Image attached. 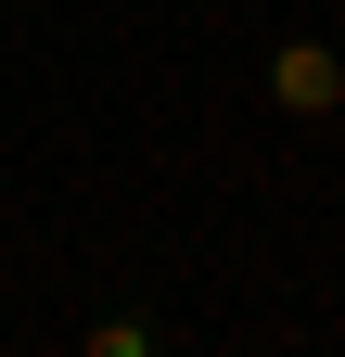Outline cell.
<instances>
[{
	"instance_id": "obj_1",
	"label": "cell",
	"mask_w": 345,
	"mask_h": 357,
	"mask_svg": "<svg viewBox=\"0 0 345 357\" xmlns=\"http://www.w3.org/2000/svg\"><path fill=\"white\" fill-rule=\"evenodd\" d=\"M269 102L294 115V128H345V38H320V26H294V38H269Z\"/></svg>"
},
{
	"instance_id": "obj_2",
	"label": "cell",
	"mask_w": 345,
	"mask_h": 357,
	"mask_svg": "<svg viewBox=\"0 0 345 357\" xmlns=\"http://www.w3.org/2000/svg\"><path fill=\"white\" fill-rule=\"evenodd\" d=\"M77 357H166V319L154 306H103V319L77 332Z\"/></svg>"
}]
</instances>
